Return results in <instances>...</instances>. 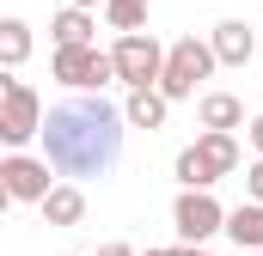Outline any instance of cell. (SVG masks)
I'll return each mask as SVG.
<instances>
[{
	"mask_svg": "<svg viewBox=\"0 0 263 256\" xmlns=\"http://www.w3.org/2000/svg\"><path fill=\"white\" fill-rule=\"evenodd\" d=\"M123 110L104 104V98H73L55 104L43 116V159L55 165V177H104L123 153Z\"/></svg>",
	"mask_w": 263,
	"mask_h": 256,
	"instance_id": "1",
	"label": "cell"
},
{
	"mask_svg": "<svg viewBox=\"0 0 263 256\" xmlns=\"http://www.w3.org/2000/svg\"><path fill=\"white\" fill-rule=\"evenodd\" d=\"M220 67L214 55V43H202V37H178L172 49H165V73H159V92L178 104V98H196V86Z\"/></svg>",
	"mask_w": 263,
	"mask_h": 256,
	"instance_id": "2",
	"label": "cell"
},
{
	"mask_svg": "<svg viewBox=\"0 0 263 256\" xmlns=\"http://www.w3.org/2000/svg\"><path fill=\"white\" fill-rule=\"evenodd\" d=\"M49 73H55L62 86H73V92H104V86L117 79V61H110V49H98V43H67V49H55Z\"/></svg>",
	"mask_w": 263,
	"mask_h": 256,
	"instance_id": "3",
	"label": "cell"
},
{
	"mask_svg": "<svg viewBox=\"0 0 263 256\" xmlns=\"http://www.w3.org/2000/svg\"><path fill=\"white\" fill-rule=\"evenodd\" d=\"M110 61H117V79L135 92V86H159L165 49H159V37H147V31H123V37L110 43Z\"/></svg>",
	"mask_w": 263,
	"mask_h": 256,
	"instance_id": "4",
	"label": "cell"
},
{
	"mask_svg": "<svg viewBox=\"0 0 263 256\" xmlns=\"http://www.w3.org/2000/svg\"><path fill=\"white\" fill-rule=\"evenodd\" d=\"M31 134H43V104L25 79H6L0 86V140L6 146H25Z\"/></svg>",
	"mask_w": 263,
	"mask_h": 256,
	"instance_id": "5",
	"label": "cell"
},
{
	"mask_svg": "<svg viewBox=\"0 0 263 256\" xmlns=\"http://www.w3.org/2000/svg\"><path fill=\"white\" fill-rule=\"evenodd\" d=\"M172 226H178L184 244H202V238L227 232V207H220L208 189H184V195H178V207H172Z\"/></svg>",
	"mask_w": 263,
	"mask_h": 256,
	"instance_id": "6",
	"label": "cell"
},
{
	"mask_svg": "<svg viewBox=\"0 0 263 256\" xmlns=\"http://www.w3.org/2000/svg\"><path fill=\"white\" fill-rule=\"evenodd\" d=\"M49 171H55L49 159H25V153H12V159L0 165V189L12 195V201H43V195L55 189Z\"/></svg>",
	"mask_w": 263,
	"mask_h": 256,
	"instance_id": "7",
	"label": "cell"
},
{
	"mask_svg": "<svg viewBox=\"0 0 263 256\" xmlns=\"http://www.w3.org/2000/svg\"><path fill=\"white\" fill-rule=\"evenodd\" d=\"M208 43H214L220 67H245V61H251V49H257V37H251V25H245V18H220Z\"/></svg>",
	"mask_w": 263,
	"mask_h": 256,
	"instance_id": "8",
	"label": "cell"
},
{
	"mask_svg": "<svg viewBox=\"0 0 263 256\" xmlns=\"http://www.w3.org/2000/svg\"><path fill=\"white\" fill-rule=\"evenodd\" d=\"M165 110H172V98H165L159 86H135V92H129V104H123L129 128H165Z\"/></svg>",
	"mask_w": 263,
	"mask_h": 256,
	"instance_id": "9",
	"label": "cell"
},
{
	"mask_svg": "<svg viewBox=\"0 0 263 256\" xmlns=\"http://www.w3.org/2000/svg\"><path fill=\"white\" fill-rule=\"evenodd\" d=\"M37 207H43V226H80V220H86V195H80V183H55Z\"/></svg>",
	"mask_w": 263,
	"mask_h": 256,
	"instance_id": "10",
	"label": "cell"
},
{
	"mask_svg": "<svg viewBox=\"0 0 263 256\" xmlns=\"http://www.w3.org/2000/svg\"><path fill=\"white\" fill-rule=\"evenodd\" d=\"M227 238L239 250H263V201H239L227 214Z\"/></svg>",
	"mask_w": 263,
	"mask_h": 256,
	"instance_id": "11",
	"label": "cell"
},
{
	"mask_svg": "<svg viewBox=\"0 0 263 256\" xmlns=\"http://www.w3.org/2000/svg\"><path fill=\"white\" fill-rule=\"evenodd\" d=\"M196 153L214 165V177H227V171H239V140H233V128H202Z\"/></svg>",
	"mask_w": 263,
	"mask_h": 256,
	"instance_id": "12",
	"label": "cell"
},
{
	"mask_svg": "<svg viewBox=\"0 0 263 256\" xmlns=\"http://www.w3.org/2000/svg\"><path fill=\"white\" fill-rule=\"evenodd\" d=\"M49 31H55V49H67V43H92V31H98V25H92V6H62Z\"/></svg>",
	"mask_w": 263,
	"mask_h": 256,
	"instance_id": "13",
	"label": "cell"
},
{
	"mask_svg": "<svg viewBox=\"0 0 263 256\" xmlns=\"http://www.w3.org/2000/svg\"><path fill=\"white\" fill-rule=\"evenodd\" d=\"M196 116H202V128H239V122H245V104H239L233 92H208Z\"/></svg>",
	"mask_w": 263,
	"mask_h": 256,
	"instance_id": "14",
	"label": "cell"
},
{
	"mask_svg": "<svg viewBox=\"0 0 263 256\" xmlns=\"http://www.w3.org/2000/svg\"><path fill=\"white\" fill-rule=\"evenodd\" d=\"M25 55H31V25H25V18H6V25H0V61L25 67Z\"/></svg>",
	"mask_w": 263,
	"mask_h": 256,
	"instance_id": "15",
	"label": "cell"
},
{
	"mask_svg": "<svg viewBox=\"0 0 263 256\" xmlns=\"http://www.w3.org/2000/svg\"><path fill=\"white\" fill-rule=\"evenodd\" d=\"M104 18H110L117 37L123 31H147V0H104Z\"/></svg>",
	"mask_w": 263,
	"mask_h": 256,
	"instance_id": "16",
	"label": "cell"
},
{
	"mask_svg": "<svg viewBox=\"0 0 263 256\" xmlns=\"http://www.w3.org/2000/svg\"><path fill=\"white\" fill-rule=\"evenodd\" d=\"M178 183H184V189H208V183H220V177H214V165L202 159L196 146H184V153H178Z\"/></svg>",
	"mask_w": 263,
	"mask_h": 256,
	"instance_id": "17",
	"label": "cell"
},
{
	"mask_svg": "<svg viewBox=\"0 0 263 256\" xmlns=\"http://www.w3.org/2000/svg\"><path fill=\"white\" fill-rule=\"evenodd\" d=\"M245 195H251V201H263V159L245 171Z\"/></svg>",
	"mask_w": 263,
	"mask_h": 256,
	"instance_id": "18",
	"label": "cell"
},
{
	"mask_svg": "<svg viewBox=\"0 0 263 256\" xmlns=\"http://www.w3.org/2000/svg\"><path fill=\"white\" fill-rule=\"evenodd\" d=\"M245 134H251V146H257V159H263V116H251V122H245Z\"/></svg>",
	"mask_w": 263,
	"mask_h": 256,
	"instance_id": "19",
	"label": "cell"
},
{
	"mask_svg": "<svg viewBox=\"0 0 263 256\" xmlns=\"http://www.w3.org/2000/svg\"><path fill=\"white\" fill-rule=\"evenodd\" d=\"M98 256H135V250H129V244H104Z\"/></svg>",
	"mask_w": 263,
	"mask_h": 256,
	"instance_id": "20",
	"label": "cell"
},
{
	"mask_svg": "<svg viewBox=\"0 0 263 256\" xmlns=\"http://www.w3.org/2000/svg\"><path fill=\"white\" fill-rule=\"evenodd\" d=\"M67 6H104V0H67Z\"/></svg>",
	"mask_w": 263,
	"mask_h": 256,
	"instance_id": "21",
	"label": "cell"
},
{
	"mask_svg": "<svg viewBox=\"0 0 263 256\" xmlns=\"http://www.w3.org/2000/svg\"><path fill=\"white\" fill-rule=\"evenodd\" d=\"M147 256H184V250H147Z\"/></svg>",
	"mask_w": 263,
	"mask_h": 256,
	"instance_id": "22",
	"label": "cell"
},
{
	"mask_svg": "<svg viewBox=\"0 0 263 256\" xmlns=\"http://www.w3.org/2000/svg\"><path fill=\"white\" fill-rule=\"evenodd\" d=\"M184 256H208V250H196V244H190V250H184Z\"/></svg>",
	"mask_w": 263,
	"mask_h": 256,
	"instance_id": "23",
	"label": "cell"
},
{
	"mask_svg": "<svg viewBox=\"0 0 263 256\" xmlns=\"http://www.w3.org/2000/svg\"><path fill=\"white\" fill-rule=\"evenodd\" d=\"M245 256H257V250H245Z\"/></svg>",
	"mask_w": 263,
	"mask_h": 256,
	"instance_id": "24",
	"label": "cell"
}]
</instances>
